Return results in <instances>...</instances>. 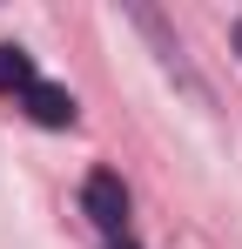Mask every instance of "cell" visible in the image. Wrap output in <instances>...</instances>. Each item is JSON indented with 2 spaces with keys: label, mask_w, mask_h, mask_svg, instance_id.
<instances>
[{
  "label": "cell",
  "mask_w": 242,
  "mask_h": 249,
  "mask_svg": "<svg viewBox=\"0 0 242 249\" xmlns=\"http://www.w3.org/2000/svg\"><path fill=\"white\" fill-rule=\"evenodd\" d=\"M81 209H87V222H94L108 243L128 236V182H121L115 168H94V175L81 182Z\"/></svg>",
  "instance_id": "obj_1"
},
{
  "label": "cell",
  "mask_w": 242,
  "mask_h": 249,
  "mask_svg": "<svg viewBox=\"0 0 242 249\" xmlns=\"http://www.w3.org/2000/svg\"><path fill=\"white\" fill-rule=\"evenodd\" d=\"M20 108H27V115H34L40 128H74V122H81L74 94H68V88H61V81H34V88H27V94H20Z\"/></svg>",
  "instance_id": "obj_2"
},
{
  "label": "cell",
  "mask_w": 242,
  "mask_h": 249,
  "mask_svg": "<svg viewBox=\"0 0 242 249\" xmlns=\"http://www.w3.org/2000/svg\"><path fill=\"white\" fill-rule=\"evenodd\" d=\"M40 74H34V54L27 47H14V41H0V94H27Z\"/></svg>",
  "instance_id": "obj_3"
},
{
  "label": "cell",
  "mask_w": 242,
  "mask_h": 249,
  "mask_svg": "<svg viewBox=\"0 0 242 249\" xmlns=\"http://www.w3.org/2000/svg\"><path fill=\"white\" fill-rule=\"evenodd\" d=\"M229 41H236V54H242V20H236V27H229Z\"/></svg>",
  "instance_id": "obj_4"
},
{
  "label": "cell",
  "mask_w": 242,
  "mask_h": 249,
  "mask_svg": "<svg viewBox=\"0 0 242 249\" xmlns=\"http://www.w3.org/2000/svg\"><path fill=\"white\" fill-rule=\"evenodd\" d=\"M108 249H135V243H128V236H121V243H108Z\"/></svg>",
  "instance_id": "obj_5"
}]
</instances>
